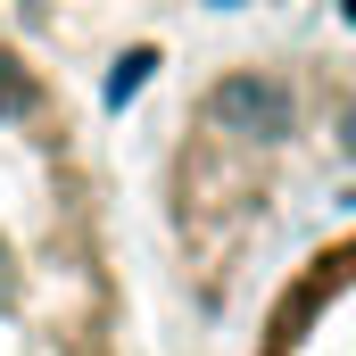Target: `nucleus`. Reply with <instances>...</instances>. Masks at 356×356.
Segmentation results:
<instances>
[{"label":"nucleus","mask_w":356,"mask_h":356,"mask_svg":"<svg viewBox=\"0 0 356 356\" xmlns=\"http://www.w3.org/2000/svg\"><path fill=\"white\" fill-rule=\"evenodd\" d=\"M0 356H133L116 199L83 99L0 17Z\"/></svg>","instance_id":"obj_1"},{"label":"nucleus","mask_w":356,"mask_h":356,"mask_svg":"<svg viewBox=\"0 0 356 356\" xmlns=\"http://www.w3.org/2000/svg\"><path fill=\"white\" fill-rule=\"evenodd\" d=\"M249 356H356V216L315 232L249 332Z\"/></svg>","instance_id":"obj_2"}]
</instances>
